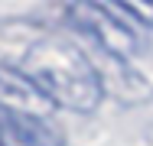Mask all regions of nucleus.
Returning <instances> with one entry per match:
<instances>
[{"instance_id":"1","label":"nucleus","mask_w":153,"mask_h":146,"mask_svg":"<svg viewBox=\"0 0 153 146\" xmlns=\"http://www.w3.org/2000/svg\"><path fill=\"white\" fill-rule=\"evenodd\" d=\"M20 72L52 101V107L91 114L101 104V94H104L101 75L91 65V58L72 39L46 36L39 42H33L23 55Z\"/></svg>"},{"instance_id":"2","label":"nucleus","mask_w":153,"mask_h":146,"mask_svg":"<svg viewBox=\"0 0 153 146\" xmlns=\"http://www.w3.org/2000/svg\"><path fill=\"white\" fill-rule=\"evenodd\" d=\"M65 16L85 39H91L104 55L127 62V55L140 52V32L134 29V20L114 16L111 3H68Z\"/></svg>"},{"instance_id":"3","label":"nucleus","mask_w":153,"mask_h":146,"mask_svg":"<svg viewBox=\"0 0 153 146\" xmlns=\"http://www.w3.org/2000/svg\"><path fill=\"white\" fill-rule=\"evenodd\" d=\"M0 143L3 146H65V133L49 117L0 107Z\"/></svg>"},{"instance_id":"4","label":"nucleus","mask_w":153,"mask_h":146,"mask_svg":"<svg viewBox=\"0 0 153 146\" xmlns=\"http://www.w3.org/2000/svg\"><path fill=\"white\" fill-rule=\"evenodd\" d=\"M0 107H3V111H20V114L49 117L52 101L33 85L20 68L0 65Z\"/></svg>"},{"instance_id":"5","label":"nucleus","mask_w":153,"mask_h":146,"mask_svg":"<svg viewBox=\"0 0 153 146\" xmlns=\"http://www.w3.org/2000/svg\"><path fill=\"white\" fill-rule=\"evenodd\" d=\"M0 146H3V143H0Z\"/></svg>"}]
</instances>
